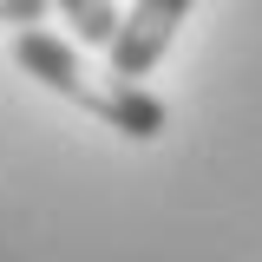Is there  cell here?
I'll return each instance as SVG.
<instances>
[{"label": "cell", "mask_w": 262, "mask_h": 262, "mask_svg": "<svg viewBox=\"0 0 262 262\" xmlns=\"http://www.w3.org/2000/svg\"><path fill=\"white\" fill-rule=\"evenodd\" d=\"M190 7L196 0H138L125 13V27H118V39H112V72L118 79H144L170 53V39H177V27H184Z\"/></svg>", "instance_id": "7a4b0ae2"}, {"label": "cell", "mask_w": 262, "mask_h": 262, "mask_svg": "<svg viewBox=\"0 0 262 262\" xmlns=\"http://www.w3.org/2000/svg\"><path fill=\"white\" fill-rule=\"evenodd\" d=\"M66 20H72V33L85 39V46H105L112 53V39H118V27H125V13L112 7V0H53Z\"/></svg>", "instance_id": "3957f363"}, {"label": "cell", "mask_w": 262, "mask_h": 262, "mask_svg": "<svg viewBox=\"0 0 262 262\" xmlns=\"http://www.w3.org/2000/svg\"><path fill=\"white\" fill-rule=\"evenodd\" d=\"M13 59H20V72H33L46 92L85 105L98 125L125 131V138H138V144H144V138H158V131L170 125L164 98H151L138 79H118V72H85V59H79L66 39H53V33H39V27H20Z\"/></svg>", "instance_id": "6da1fadb"}, {"label": "cell", "mask_w": 262, "mask_h": 262, "mask_svg": "<svg viewBox=\"0 0 262 262\" xmlns=\"http://www.w3.org/2000/svg\"><path fill=\"white\" fill-rule=\"evenodd\" d=\"M53 0H0V27H39Z\"/></svg>", "instance_id": "277c9868"}]
</instances>
